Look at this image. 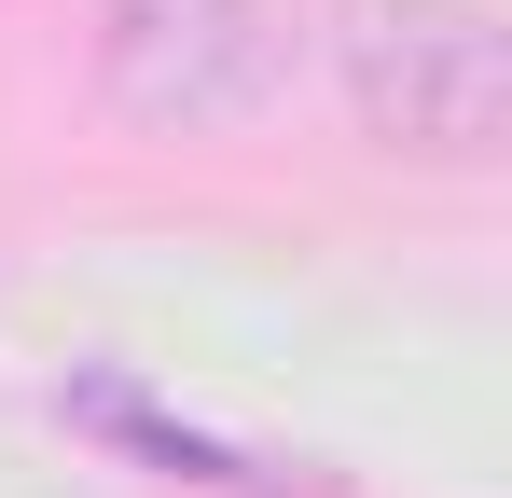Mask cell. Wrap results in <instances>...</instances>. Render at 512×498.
Instances as JSON below:
<instances>
[{"label": "cell", "mask_w": 512, "mask_h": 498, "mask_svg": "<svg viewBox=\"0 0 512 498\" xmlns=\"http://www.w3.org/2000/svg\"><path fill=\"white\" fill-rule=\"evenodd\" d=\"M56 415L97 429L111 457H139L153 485H194V498H333V471H305V457H250V443H222V429L167 415L153 388H125V374H70Z\"/></svg>", "instance_id": "obj_3"}, {"label": "cell", "mask_w": 512, "mask_h": 498, "mask_svg": "<svg viewBox=\"0 0 512 498\" xmlns=\"http://www.w3.org/2000/svg\"><path fill=\"white\" fill-rule=\"evenodd\" d=\"M333 70H346V111H360L374 153L499 166V139H512V42L485 0H346Z\"/></svg>", "instance_id": "obj_1"}, {"label": "cell", "mask_w": 512, "mask_h": 498, "mask_svg": "<svg viewBox=\"0 0 512 498\" xmlns=\"http://www.w3.org/2000/svg\"><path fill=\"white\" fill-rule=\"evenodd\" d=\"M305 56V0H97V83L125 125H250L277 111V83Z\"/></svg>", "instance_id": "obj_2"}]
</instances>
